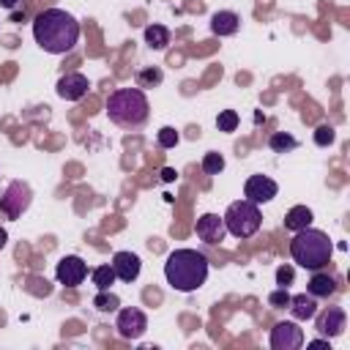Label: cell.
<instances>
[{"instance_id": "obj_24", "label": "cell", "mask_w": 350, "mask_h": 350, "mask_svg": "<svg viewBox=\"0 0 350 350\" xmlns=\"http://www.w3.org/2000/svg\"><path fill=\"white\" fill-rule=\"evenodd\" d=\"M238 123H241V118H238L235 109H221V112L216 115V126H219V131H235Z\"/></svg>"}, {"instance_id": "obj_21", "label": "cell", "mask_w": 350, "mask_h": 350, "mask_svg": "<svg viewBox=\"0 0 350 350\" xmlns=\"http://www.w3.org/2000/svg\"><path fill=\"white\" fill-rule=\"evenodd\" d=\"M268 145H271V150H276V153H284V150H293L295 145H298V139L293 137V134H284V131H276L271 139H268Z\"/></svg>"}, {"instance_id": "obj_12", "label": "cell", "mask_w": 350, "mask_h": 350, "mask_svg": "<svg viewBox=\"0 0 350 350\" xmlns=\"http://www.w3.org/2000/svg\"><path fill=\"white\" fill-rule=\"evenodd\" d=\"M194 230H197V238H200L202 243H208V246L221 243V241H224V235H227L224 219H221L219 213H202V216L197 219Z\"/></svg>"}, {"instance_id": "obj_31", "label": "cell", "mask_w": 350, "mask_h": 350, "mask_svg": "<svg viewBox=\"0 0 350 350\" xmlns=\"http://www.w3.org/2000/svg\"><path fill=\"white\" fill-rule=\"evenodd\" d=\"M161 180H164V183L175 180V170H172V167H164V170H161Z\"/></svg>"}, {"instance_id": "obj_25", "label": "cell", "mask_w": 350, "mask_h": 350, "mask_svg": "<svg viewBox=\"0 0 350 350\" xmlns=\"http://www.w3.org/2000/svg\"><path fill=\"white\" fill-rule=\"evenodd\" d=\"M178 139H180V134H178L172 126H164V129H159V134H156V142H159L161 148H175Z\"/></svg>"}, {"instance_id": "obj_22", "label": "cell", "mask_w": 350, "mask_h": 350, "mask_svg": "<svg viewBox=\"0 0 350 350\" xmlns=\"http://www.w3.org/2000/svg\"><path fill=\"white\" fill-rule=\"evenodd\" d=\"M93 306H96L98 312H115V309L120 306V301H118L115 293H109V290H98V295L93 298Z\"/></svg>"}, {"instance_id": "obj_18", "label": "cell", "mask_w": 350, "mask_h": 350, "mask_svg": "<svg viewBox=\"0 0 350 350\" xmlns=\"http://www.w3.org/2000/svg\"><path fill=\"white\" fill-rule=\"evenodd\" d=\"M312 219H314L312 208H306V205H293V208L287 211V216H284V227H287L290 232H298V230L309 227Z\"/></svg>"}, {"instance_id": "obj_9", "label": "cell", "mask_w": 350, "mask_h": 350, "mask_svg": "<svg viewBox=\"0 0 350 350\" xmlns=\"http://www.w3.org/2000/svg\"><path fill=\"white\" fill-rule=\"evenodd\" d=\"M55 273H57V282H60V284H66V287H79V284L85 282V276H88V262H85L82 257H77V254H66V257H60Z\"/></svg>"}, {"instance_id": "obj_28", "label": "cell", "mask_w": 350, "mask_h": 350, "mask_svg": "<svg viewBox=\"0 0 350 350\" xmlns=\"http://www.w3.org/2000/svg\"><path fill=\"white\" fill-rule=\"evenodd\" d=\"M293 279H295L293 265H279V268H276V284H279V287H290Z\"/></svg>"}, {"instance_id": "obj_10", "label": "cell", "mask_w": 350, "mask_h": 350, "mask_svg": "<svg viewBox=\"0 0 350 350\" xmlns=\"http://www.w3.org/2000/svg\"><path fill=\"white\" fill-rule=\"evenodd\" d=\"M345 323H347V314H345L342 306H325L323 312H314V328L325 339L339 336L345 331Z\"/></svg>"}, {"instance_id": "obj_29", "label": "cell", "mask_w": 350, "mask_h": 350, "mask_svg": "<svg viewBox=\"0 0 350 350\" xmlns=\"http://www.w3.org/2000/svg\"><path fill=\"white\" fill-rule=\"evenodd\" d=\"M139 88H145V85H159L161 82V71L159 68H148V71H139Z\"/></svg>"}, {"instance_id": "obj_15", "label": "cell", "mask_w": 350, "mask_h": 350, "mask_svg": "<svg viewBox=\"0 0 350 350\" xmlns=\"http://www.w3.org/2000/svg\"><path fill=\"white\" fill-rule=\"evenodd\" d=\"M238 27H241V16L235 11H216L211 16V30L216 36H232L238 33Z\"/></svg>"}, {"instance_id": "obj_26", "label": "cell", "mask_w": 350, "mask_h": 350, "mask_svg": "<svg viewBox=\"0 0 350 350\" xmlns=\"http://www.w3.org/2000/svg\"><path fill=\"white\" fill-rule=\"evenodd\" d=\"M336 139V131H334V126H328V123H323V126H317L314 129V142L320 145V148H325V145H331Z\"/></svg>"}, {"instance_id": "obj_13", "label": "cell", "mask_w": 350, "mask_h": 350, "mask_svg": "<svg viewBox=\"0 0 350 350\" xmlns=\"http://www.w3.org/2000/svg\"><path fill=\"white\" fill-rule=\"evenodd\" d=\"M88 88H90V82H88V77L79 74V71L63 74V77L57 79V96L66 98V101H79V98H85Z\"/></svg>"}, {"instance_id": "obj_7", "label": "cell", "mask_w": 350, "mask_h": 350, "mask_svg": "<svg viewBox=\"0 0 350 350\" xmlns=\"http://www.w3.org/2000/svg\"><path fill=\"white\" fill-rule=\"evenodd\" d=\"M115 328H118V334H120L123 339H139V336L145 334V328H148V317H145L142 309H137V306H126V309L118 312Z\"/></svg>"}, {"instance_id": "obj_8", "label": "cell", "mask_w": 350, "mask_h": 350, "mask_svg": "<svg viewBox=\"0 0 350 350\" xmlns=\"http://www.w3.org/2000/svg\"><path fill=\"white\" fill-rule=\"evenodd\" d=\"M304 345V328L293 320H282L271 328V347L273 350H298Z\"/></svg>"}, {"instance_id": "obj_11", "label": "cell", "mask_w": 350, "mask_h": 350, "mask_svg": "<svg viewBox=\"0 0 350 350\" xmlns=\"http://www.w3.org/2000/svg\"><path fill=\"white\" fill-rule=\"evenodd\" d=\"M276 191H279V186H276V180H271L268 175H252V178H246V183H243V197H246L249 202H254V205L271 202V200L276 197Z\"/></svg>"}, {"instance_id": "obj_30", "label": "cell", "mask_w": 350, "mask_h": 350, "mask_svg": "<svg viewBox=\"0 0 350 350\" xmlns=\"http://www.w3.org/2000/svg\"><path fill=\"white\" fill-rule=\"evenodd\" d=\"M306 347H309V350H325V347H328V339H325V336H323V339H312ZM328 350H331V347H328Z\"/></svg>"}, {"instance_id": "obj_33", "label": "cell", "mask_w": 350, "mask_h": 350, "mask_svg": "<svg viewBox=\"0 0 350 350\" xmlns=\"http://www.w3.org/2000/svg\"><path fill=\"white\" fill-rule=\"evenodd\" d=\"M5 241H8V232H5V230H3V227H0V249H3V246H5Z\"/></svg>"}, {"instance_id": "obj_20", "label": "cell", "mask_w": 350, "mask_h": 350, "mask_svg": "<svg viewBox=\"0 0 350 350\" xmlns=\"http://www.w3.org/2000/svg\"><path fill=\"white\" fill-rule=\"evenodd\" d=\"M90 276H93V284H96L98 290H109V287L115 284V279H118L115 271H112V265H96Z\"/></svg>"}, {"instance_id": "obj_4", "label": "cell", "mask_w": 350, "mask_h": 350, "mask_svg": "<svg viewBox=\"0 0 350 350\" xmlns=\"http://www.w3.org/2000/svg\"><path fill=\"white\" fill-rule=\"evenodd\" d=\"M290 254L293 260L306 268V271H320L323 265L331 262V254H334V243L328 238V232L323 230H314V227H304L293 235L290 241Z\"/></svg>"}, {"instance_id": "obj_14", "label": "cell", "mask_w": 350, "mask_h": 350, "mask_svg": "<svg viewBox=\"0 0 350 350\" xmlns=\"http://www.w3.org/2000/svg\"><path fill=\"white\" fill-rule=\"evenodd\" d=\"M109 265H112V271H115V276H118L120 282H134V279L139 276V271H142L139 257L131 254V252H118Z\"/></svg>"}, {"instance_id": "obj_17", "label": "cell", "mask_w": 350, "mask_h": 350, "mask_svg": "<svg viewBox=\"0 0 350 350\" xmlns=\"http://www.w3.org/2000/svg\"><path fill=\"white\" fill-rule=\"evenodd\" d=\"M306 290H309V295H314V298H328V295L336 293V279H334L331 273H320V271H314V276L309 279Z\"/></svg>"}, {"instance_id": "obj_32", "label": "cell", "mask_w": 350, "mask_h": 350, "mask_svg": "<svg viewBox=\"0 0 350 350\" xmlns=\"http://www.w3.org/2000/svg\"><path fill=\"white\" fill-rule=\"evenodd\" d=\"M0 5H3V8H16L19 0H0Z\"/></svg>"}, {"instance_id": "obj_27", "label": "cell", "mask_w": 350, "mask_h": 350, "mask_svg": "<svg viewBox=\"0 0 350 350\" xmlns=\"http://www.w3.org/2000/svg\"><path fill=\"white\" fill-rule=\"evenodd\" d=\"M268 304H271L273 309H284V306L290 304V293H287V287H276V290L268 295Z\"/></svg>"}, {"instance_id": "obj_2", "label": "cell", "mask_w": 350, "mask_h": 350, "mask_svg": "<svg viewBox=\"0 0 350 350\" xmlns=\"http://www.w3.org/2000/svg\"><path fill=\"white\" fill-rule=\"evenodd\" d=\"M164 279L178 293H194L208 279V257L197 249H175L164 260Z\"/></svg>"}, {"instance_id": "obj_23", "label": "cell", "mask_w": 350, "mask_h": 350, "mask_svg": "<svg viewBox=\"0 0 350 350\" xmlns=\"http://www.w3.org/2000/svg\"><path fill=\"white\" fill-rule=\"evenodd\" d=\"M221 170H224V156L216 153V150H208V153L202 156V172H208V175H219Z\"/></svg>"}, {"instance_id": "obj_5", "label": "cell", "mask_w": 350, "mask_h": 350, "mask_svg": "<svg viewBox=\"0 0 350 350\" xmlns=\"http://www.w3.org/2000/svg\"><path fill=\"white\" fill-rule=\"evenodd\" d=\"M221 219H224L227 232L235 235V238H252V235L260 230V224H262L260 208H257L254 202H249V200H235V202H230V208H227V213H224Z\"/></svg>"}, {"instance_id": "obj_6", "label": "cell", "mask_w": 350, "mask_h": 350, "mask_svg": "<svg viewBox=\"0 0 350 350\" xmlns=\"http://www.w3.org/2000/svg\"><path fill=\"white\" fill-rule=\"evenodd\" d=\"M33 202V191L25 180H11L0 197V211L8 216V219H19Z\"/></svg>"}, {"instance_id": "obj_1", "label": "cell", "mask_w": 350, "mask_h": 350, "mask_svg": "<svg viewBox=\"0 0 350 350\" xmlns=\"http://www.w3.org/2000/svg\"><path fill=\"white\" fill-rule=\"evenodd\" d=\"M33 38L49 55H66L79 41V22L63 8H44L33 19Z\"/></svg>"}, {"instance_id": "obj_3", "label": "cell", "mask_w": 350, "mask_h": 350, "mask_svg": "<svg viewBox=\"0 0 350 350\" xmlns=\"http://www.w3.org/2000/svg\"><path fill=\"white\" fill-rule=\"evenodd\" d=\"M107 115L120 129H142L150 118L148 96L139 88H120L107 98Z\"/></svg>"}, {"instance_id": "obj_19", "label": "cell", "mask_w": 350, "mask_h": 350, "mask_svg": "<svg viewBox=\"0 0 350 350\" xmlns=\"http://www.w3.org/2000/svg\"><path fill=\"white\" fill-rule=\"evenodd\" d=\"M145 44L150 49H164L170 44V30L164 25H148L145 27Z\"/></svg>"}, {"instance_id": "obj_16", "label": "cell", "mask_w": 350, "mask_h": 350, "mask_svg": "<svg viewBox=\"0 0 350 350\" xmlns=\"http://www.w3.org/2000/svg\"><path fill=\"white\" fill-rule=\"evenodd\" d=\"M287 309L293 312L295 320H312L314 312H317V301H314V295H306V293H301V295H290Z\"/></svg>"}]
</instances>
